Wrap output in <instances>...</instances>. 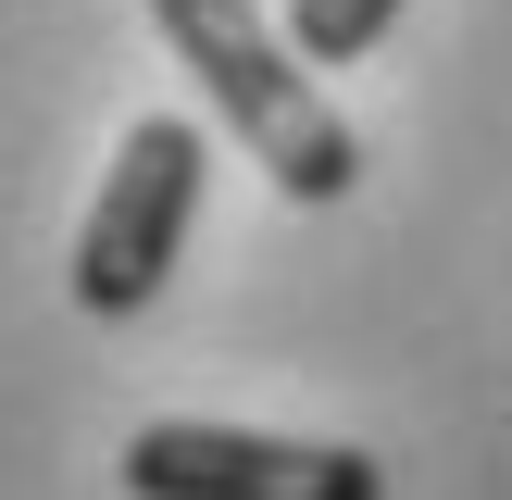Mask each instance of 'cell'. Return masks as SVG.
<instances>
[{
  "instance_id": "cell-2",
  "label": "cell",
  "mask_w": 512,
  "mask_h": 500,
  "mask_svg": "<svg viewBox=\"0 0 512 500\" xmlns=\"http://www.w3.org/2000/svg\"><path fill=\"white\" fill-rule=\"evenodd\" d=\"M200 163H213L200 125H175V113L125 125L113 175H100V200H88V238H75V300H88L100 325H125V313L163 300L175 250H188V213H200Z\"/></svg>"
},
{
  "instance_id": "cell-3",
  "label": "cell",
  "mask_w": 512,
  "mask_h": 500,
  "mask_svg": "<svg viewBox=\"0 0 512 500\" xmlns=\"http://www.w3.org/2000/svg\"><path fill=\"white\" fill-rule=\"evenodd\" d=\"M138 500H388V463L350 438H263V425H138Z\"/></svg>"
},
{
  "instance_id": "cell-4",
  "label": "cell",
  "mask_w": 512,
  "mask_h": 500,
  "mask_svg": "<svg viewBox=\"0 0 512 500\" xmlns=\"http://www.w3.org/2000/svg\"><path fill=\"white\" fill-rule=\"evenodd\" d=\"M400 25V0H288V50L300 63H363Z\"/></svg>"
},
{
  "instance_id": "cell-1",
  "label": "cell",
  "mask_w": 512,
  "mask_h": 500,
  "mask_svg": "<svg viewBox=\"0 0 512 500\" xmlns=\"http://www.w3.org/2000/svg\"><path fill=\"white\" fill-rule=\"evenodd\" d=\"M150 25L175 38V63L213 88V113L250 138V163L288 200H338L363 175V138L313 100V63L288 50V25H263L250 0H150Z\"/></svg>"
}]
</instances>
